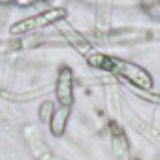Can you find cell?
<instances>
[{
  "mask_svg": "<svg viewBox=\"0 0 160 160\" xmlns=\"http://www.w3.org/2000/svg\"><path fill=\"white\" fill-rule=\"evenodd\" d=\"M91 64L98 66V68H104V70H111V72L122 75L124 79H128L130 83H134L138 87L151 89V85H152L151 75L143 68H139L132 62H126V60H121V58H115V57H98V58H91Z\"/></svg>",
  "mask_w": 160,
  "mask_h": 160,
  "instance_id": "cell-1",
  "label": "cell"
},
{
  "mask_svg": "<svg viewBox=\"0 0 160 160\" xmlns=\"http://www.w3.org/2000/svg\"><path fill=\"white\" fill-rule=\"evenodd\" d=\"M62 15H64V12L49 10V12H43V13H40V15H36V17H30V19H27V21H21L17 27L12 28V32H13V34H17V32H30V30H34V28L51 25L53 21L60 19Z\"/></svg>",
  "mask_w": 160,
  "mask_h": 160,
  "instance_id": "cell-2",
  "label": "cell"
},
{
  "mask_svg": "<svg viewBox=\"0 0 160 160\" xmlns=\"http://www.w3.org/2000/svg\"><path fill=\"white\" fill-rule=\"evenodd\" d=\"M57 100L60 102V106H72V73L66 68L60 72L57 81Z\"/></svg>",
  "mask_w": 160,
  "mask_h": 160,
  "instance_id": "cell-3",
  "label": "cell"
},
{
  "mask_svg": "<svg viewBox=\"0 0 160 160\" xmlns=\"http://www.w3.org/2000/svg\"><path fill=\"white\" fill-rule=\"evenodd\" d=\"M68 117H70V108L62 106L58 111H55V115L51 117V132L55 136H60L68 124Z\"/></svg>",
  "mask_w": 160,
  "mask_h": 160,
  "instance_id": "cell-4",
  "label": "cell"
}]
</instances>
